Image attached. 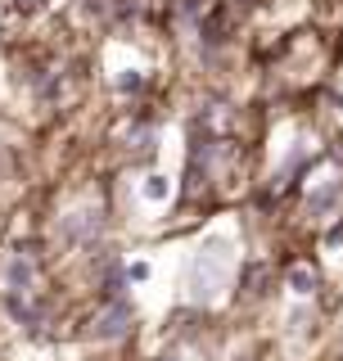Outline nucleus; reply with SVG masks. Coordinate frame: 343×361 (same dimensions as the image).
I'll list each match as a JSON object with an SVG mask.
<instances>
[{"label": "nucleus", "instance_id": "obj_1", "mask_svg": "<svg viewBox=\"0 0 343 361\" xmlns=\"http://www.w3.org/2000/svg\"><path fill=\"white\" fill-rule=\"evenodd\" d=\"M289 285H299V293H312L316 289V276L307 267H299V271H289Z\"/></svg>", "mask_w": 343, "mask_h": 361}]
</instances>
